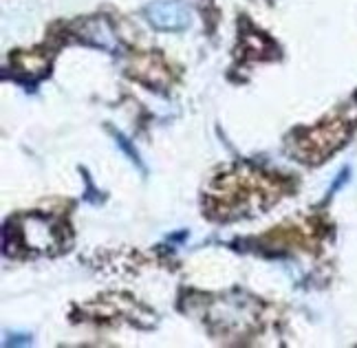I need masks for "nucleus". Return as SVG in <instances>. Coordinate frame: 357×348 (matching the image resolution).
Instances as JSON below:
<instances>
[{
	"label": "nucleus",
	"instance_id": "1",
	"mask_svg": "<svg viewBox=\"0 0 357 348\" xmlns=\"http://www.w3.org/2000/svg\"><path fill=\"white\" fill-rule=\"evenodd\" d=\"M349 137V126L344 121H326L322 126L307 130L298 139V155L307 161H320L342 146Z\"/></svg>",
	"mask_w": 357,
	"mask_h": 348
},
{
	"label": "nucleus",
	"instance_id": "2",
	"mask_svg": "<svg viewBox=\"0 0 357 348\" xmlns=\"http://www.w3.org/2000/svg\"><path fill=\"white\" fill-rule=\"evenodd\" d=\"M20 239L22 245L36 252H51L58 247V234L53 222L43 216H26L20 220Z\"/></svg>",
	"mask_w": 357,
	"mask_h": 348
},
{
	"label": "nucleus",
	"instance_id": "3",
	"mask_svg": "<svg viewBox=\"0 0 357 348\" xmlns=\"http://www.w3.org/2000/svg\"><path fill=\"white\" fill-rule=\"evenodd\" d=\"M148 18L157 29L178 31L190 24V11L176 0H157L148 7Z\"/></svg>",
	"mask_w": 357,
	"mask_h": 348
},
{
	"label": "nucleus",
	"instance_id": "4",
	"mask_svg": "<svg viewBox=\"0 0 357 348\" xmlns=\"http://www.w3.org/2000/svg\"><path fill=\"white\" fill-rule=\"evenodd\" d=\"M79 36L86 40V43L100 47V49H106L115 53L119 49V43H117V36L113 31V27L108 24V20L104 18H91L86 20L84 24L79 27Z\"/></svg>",
	"mask_w": 357,
	"mask_h": 348
},
{
	"label": "nucleus",
	"instance_id": "5",
	"mask_svg": "<svg viewBox=\"0 0 357 348\" xmlns=\"http://www.w3.org/2000/svg\"><path fill=\"white\" fill-rule=\"evenodd\" d=\"M132 71H135L132 75L146 80L148 84H161V82L168 80L166 68H163V64L157 58H153V55H146V58L135 60Z\"/></svg>",
	"mask_w": 357,
	"mask_h": 348
},
{
	"label": "nucleus",
	"instance_id": "6",
	"mask_svg": "<svg viewBox=\"0 0 357 348\" xmlns=\"http://www.w3.org/2000/svg\"><path fill=\"white\" fill-rule=\"evenodd\" d=\"M117 144H119V148L123 150V152H126V155L132 159V163H137V165H142L139 163V157H137V152L130 148V142H128V139L126 137H121V135H117Z\"/></svg>",
	"mask_w": 357,
	"mask_h": 348
},
{
	"label": "nucleus",
	"instance_id": "7",
	"mask_svg": "<svg viewBox=\"0 0 357 348\" xmlns=\"http://www.w3.org/2000/svg\"><path fill=\"white\" fill-rule=\"evenodd\" d=\"M24 344H29V335H16V340L5 342V346H24Z\"/></svg>",
	"mask_w": 357,
	"mask_h": 348
},
{
	"label": "nucleus",
	"instance_id": "8",
	"mask_svg": "<svg viewBox=\"0 0 357 348\" xmlns=\"http://www.w3.org/2000/svg\"><path fill=\"white\" fill-rule=\"evenodd\" d=\"M192 3H203V0H192Z\"/></svg>",
	"mask_w": 357,
	"mask_h": 348
}]
</instances>
